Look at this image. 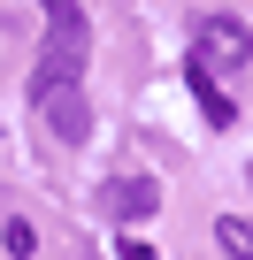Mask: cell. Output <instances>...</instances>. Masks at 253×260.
Wrapping results in <instances>:
<instances>
[{
  "instance_id": "6da1fadb",
  "label": "cell",
  "mask_w": 253,
  "mask_h": 260,
  "mask_svg": "<svg viewBox=\"0 0 253 260\" xmlns=\"http://www.w3.org/2000/svg\"><path fill=\"white\" fill-rule=\"evenodd\" d=\"M46 8V46H39V69H31V100L54 92V84H77L85 77V54H92V23L77 0H39Z\"/></svg>"
},
{
  "instance_id": "7a4b0ae2",
  "label": "cell",
  "mask_w": 253,
  "mask_h": 260,
  "mask_svg": "<svg viewBox=\"0 0 253 260\" xmlns=\"http://www.w3.org/2000/svg\"><path fill=\"white\" fill-rule=\"evenodd\" d=\"M192 61H207L215 77H222V69H245V61H253V31H245L238 16H200V31H192Z\"/></svg>"
},
{
  "instance_id": "3957f363",
  "label": "cell",
  "mask_w": 253,
  "mask_h": 260,
  "mask_svg": "<svg viewBox=\"0 0 253 260\" xmlns=\"http://www.w3.org/2000/svg\"><path fill=\"white\" fill-rule=\"evenodd\" d=\"M154 207H161V184L154 176H107L100 184V214H115V222H138Z\"/></svg>"
},
{
  "instance_id": "277c9868",
  "label": "cell",
  "mask_w": 253,
  "mask_h": 260,
  "mask_svg": "<svg viewBox=\"0 0 253 260\" xmlns=\"http://www.w3.org/2000/svg\"><path fill=\"white\" fill-rule=\"evenodd\" d=\"M39 107H46V122H54V138H62V146H85L92 107H85V92H77V84H54V92H39Z\"/></svg>"
},
{
  "instance_id": "5b68a950",
  "label": "cell",
  "mask_w": 253,
  "mask_h": 260,
  "mask_svg": "<svg viewBox=\"0 0 253 260\" xmlns=\"http://www.w3.org/2000/svg\"><path fill=\"white\" fill-rule=\"evenodd\" d=\"M192 100H200V115H207L215 130H230V122H238V107H230V92H222V77H215L207 61H192Z\"/></svg>"
},
{
  "instance_id": "8992f818",
  "label": "cell",
  "mask_w": 253,
  "mask_h": 260,
  "mask_svg": "<svg viewBox=\"0 0 253 260\" xmlns=\"http://www.w3.org/2000/svg\"><path fill=\"white\" fill-rule=\"evenodd\" d=\"M215 245H222L230 260H253V230H245L238 214H222V222H215Z\"/></svg>"
},
{
  "instance_id": "52a82bcc",
  "label": "cell",
  "mask_w": 253,
  "mask_h": 260,
  "mask_svg": "<svg viewBox=\"0 0 253 260\" xmlns=\"http://www.w3.org/2000/svg\"><path fill=\"white\" fill-rule=\"evenodd\" d=\"M0 245H8V252H16V260H23V252H31V245H39V230H31V222H8V230H0Z\"/></svg>"
},
{
  "instance_id": "ba28073f",
  "label": "cell",
  "mask_w": 253,
  "mask_h": 260,
  "mask_svg": "<svg viewBox=\"0 0 253 260\" xmlns=\"http://www.w3.org/2000/svg\"><path fill=\"white\" fill-rule=\"evenodd\" d=\"M245 184H253V169H245Z\"/></svg>"
}]
</instances>
